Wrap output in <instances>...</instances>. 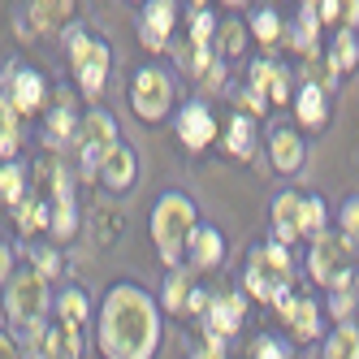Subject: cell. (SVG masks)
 Masks as SVG:
<instances>
[{
    "instance_id": "cell-1",
    "label": "cell",
    "mask_w": 359,
    "mask_h": 359,
    "mask_svg": "<svg viewBox=\"0 0 359 359\" xmlns=\"http://www.w3.org/2000/svg\"><path fill=\"white\" fill-rule=\"evenodd\" d=\"M165 338L161 299L135 281H113L95 316V346L104 359H156Z\"/></svg>"
},
{
    "instance_id": "cell-2",
    "label": "cell",
    "mask_w": 359,
    "mask_h": 359,
    "mask_svg": "<svg viewBox=\"0 0 359 359\" xmlns=\"http://www.w3.org/2000/svg\"><path fill=\"white\" fill-rule=\"evenodd\" d=\"M195 229H199V208L187 191H165L151 203V243L169 269H182Z\"/></svg>"
},
{
    "instance_id": "cell-3",
    "label": "cell",
    "mask_w": 359,
    "mask_h": 359,
    "mask_svg": "<svg viewBox=\"0 0 359 359\" xmlns=\"http://www.w3.org/2000/svg\"><path fill=\"white\" fill-rule=\"evenodd\" d=\"M294 286V255L290 247L281 243H260L247 251V269H243V290L255 299V303H281Z\"/></svg>"
},
{
    "instance_id": "cell-4",
    "label": "cell",
    "mask_w": 359,
    "mask_h": 359,
    "mask_svg": "<svg viewBox=\"0 0 359 359\" xmlns=\"http://www.w3.org/2000/svg\"><path fill=\"white\" fill-rule=\"evenodd\" d=\"M53 290H48V277H39L31 264L27 269H18L9 277V286L0 290V307H5V316L13 320V329L22 333H35L48 316V307H53Z\"/></svg>"
},
{
    "instance_id": "cell-5",
    "label": "cell",
    "mask_w": 359,
    "mask_h": 359,
    "mask_svg": "<svg viewBox=\"0 0 359 359\" xmlns=\"http://www.w3.org/2000/svg\"><path fill=\"white\" fill-rule=\"evenodd\" d=\"M69 69H74V87H79L87 100H100L104 79H109V69H113V48L100 35L69 31Z\"/></svg>"
},
{
    "instance_id": "cell-6",
    "label": "cell",
    "mask_w": 359,
    "mask_h": 359,
    "mask_svg": "<svg viewBox=\"0 0 359 359\" xmlns=\"http://www.w3.org/2000/svg\"><path fill=\"white\" fill-rule=\"evenodd\" d=\"M117 143H121V135H117L113 113H104V109L83 113L79 117V130H74V143H69L74 151H79V161H83V177H95L100 161H104Z\"/></svg>"
},
{
    "instance_id": "cell-7",
    "label": "cell",
    "mask_w": 359,
    "mask_h": 359,
    "mask_svg": "<svg viewBox=\"0 0 359 359\" xmlns=\"http://www.w3.org/2000/svg\"><path fill=\"white\" fill-rule=\"evenodd\" d=\"M130 109L139 121H165L173 113V74L165 65H143L130 79Z\"/></svg>"
},
{
    "instance_id": "cell-8",
    "label": "cell",
    "mask_w": 359,
    "mask_h": 359,
    "mask_svg": "<svg viewBox=\"0 0 359 359\" xmlns=\"http://www.w3.org/2000/svg\"><path fill=\"white\" fill-rule=\"evenodd\" d=\"M48 100V79L31 65H5V83H0V104H9L18 117H31Z\"/></svg>"
},
{
    "instance_id": "cell-9",
    "label": "cell",
    "mask_w": 359,
    "mask_h": 359,
    "mask_svg": "<svg viewBox=\"0 0 359 359\" xmlns=\"http://www.w3.org/2000/svg\"><path fill=\"white\" fill-rule=\"evenodd\" d=\"M355 269V247L342 234H320L307 251V273H312L320 286H338V281Z\"/></svg>"
},
{
    "instance_id": "cell-10",
    "label": "cell",
    "mask_w": 359,
    "mask_h": 359,
    "mask_svg": "<svg viewBox=\"0 0 359 359\" xmlns=\"http://www.w3.org/2000/svg\"><path fill=\"white\" fill-rule=\"evenodd\" d=\"M173 130H177V139H182L187 151H203V147H212L221 126H217L212 109L203 104V100H191V104H182L173 113Z\"/></svg>"
},
{
    "instance_id": "cell-11",
    "label": "cell",
    "mask_w": 359,
    "mask_h": 359,
    "mask_svg": "<svg viewBox=\"0 0 359 359\" xmlns=\"http://www.w3.org/2000/svg\"><path fill=\"white\" fill-rule=\"evenodd\" d=\"M243 320H247V294H238V290H217L212 299H208V312H203V329L212 333V338H229V333H238L243 329Z\"/></svg>"
},
{
    "instance_id": "cell-12",
    "label": "cell",
    "mask_w": 359,
    "mask_h": 359,
    "mask_svg": "<svg viewBox=\"0 0 359 359\" xmlns=\"http://www.w3.org/2000/svg\"><path fill=\"white\" fill-rule=\"evenodd\" d=\"M173 27H177V5L173 0H147L143 13H139V43L147 53H165Z\"/></svg>"
},
{
    "instance_id": "cell-13",
    "label": "cell",
    "mask_w": 359,
    "mask_h": 359,
    "mask_svg": "<svg viewBox=\"0 0 359 359\" xmlns=\"http://www.w3.org/2000/svg\"><path fill=\"white\" fill-rule=\"evenodd\" d=\"M74 229H79V208H74V187H69V173L61 165H53V225H48V234L53 238H69Z\"/></svg>"
},
{
    "instance_id": "cell-14",
    "label": "cell",
    "mask_w": 359,
    "mask_h": 359,
    "mask_svg": "<svg viewBox=\"0 0 359 359\" xmlns=\"http://www.w3.org/2000/svg\"><path fill=\"white\" fill-rule=\"evenodd\" d=\"M31 342H35L39 359H79L83 355V333L79 329H65L61 320L57 325H39L31 333Z\"/></svg>"
},
{
    "instance_id": "cell-15",
    "label": "cell",
    "mask_w": 359,
    "mask_h": 359,
    "mask_svg": "<svg viewBox=\"0 0 359 359\" xmlns=\"http://www.w3.org/2000/svg\"><path fill=\"white\" fill-rule=\"evenodd\" d=\"M135 177H139V156H135V147H126V143H117L95 169V182L104 191H130Z\"/></svg>"
},
{
    "instance_id": "cell-16",
    "label": "cell",
    "mask_w": 359,
    "mask_h": 359,
    "mask_svg": "<svg viewBox=\"0 0 359 359\" xmlns=\"http://www.w3.org/2000/svg\"><path fill=\"white\" fill-rule=\"evenodd\" d=\"M277 312H281V320L290 325V333L299 342H312V338H320V303L316 299H307V294H286L277 303Z\"/></svg>"
},
{
    "instance_id": "cell-17",
    "label": "cell",
    "mask_w": 359,
    "mask_h": 359,
    "mask_svg": "<svg viewBox=\"0 0 359 359\" xmlns=\"http://www.w3.org/2000/svg\"><path fill=\"white\" fill-rule=\"evenodd\" d=\"M221 260H225V234L217 225L199 221V229L191 234V247H187V264L203 273V269H221Z\"/></svg>"
},
{
    "instance_id": "cell-18",
    "label": "cell",
    "mask_w": 359,
    "mask_h": 359,
    "mask_svg": "<svg viewBox=\"0 0 359 359\" xmlns=\"http://www.w3.org/2000/svg\"><path fill=\"white\" fill-rule=\"evenodd\" d=\"M269 161H273V169L281 173V177H290V173H299L303 169V161H307V147H303V139L294 135V130H273V139H269Z\"/></svg>"
},
{
    "instance_id": "cell-19",
    "label": "cell",
    "mask_w": 359,
    "mask_h": 359,
    "mask_svg": "<svg viewBox=\"0 0 359 359\" xmlns=\"http://www.w3.org/2000/svg\"><path fill=\"white\" fill-rule=\"evenodd\" d=\"M299 208H303V195H294V191H281L273 199V234L281 247H294L303 238L299 234Z\"/></svg>"
},
{
    "instance_id": "cell-20",
    "label": "cell",
    "mask_w": 359,
    "mask_h": 359,
    "mask_svg": "<svg viewBox=\"0 0 359 359\" xmlns=\"http://www.w3.org/2000/svg\"><path fill=\"white\" fill-rule=\"evenodd\" d=\"M191 294H195V277H191V269L182 264V269H169V277H165V286H161V312H187L191 307Z\"/></svg>"
},
{
    "instance_id": "cell-21",
    "label": "cell",
    "mask_w": 359,
    "mask_h": 359,
    "mask_svg": "<svg viewBox=\"0 0 359 359\" xmlns=\"http://www.w3.org/2000/svg\"><path fill=\"white\" fill-rule=\"evenodd\" d=\"M57 320L65 325V329H87V316H91V299H87V290H79V286H69V290H61L57 294Z\"/></svg>"
},
{
    "instance_id": "cell-22",
    "label": "cell",
    "mask_w": 359,
    "mask_h": 359,
    "mask_svg": "<svg viewBox=\"0 0 359 359\" xmlns=\"http://www.w3.org/2000/svg\"><path fill=\"white\" fill-rule=\"evenodd\" d=\"M225 147H229V156H234V161H251L255 156V117H247V113L229 117Z\"/></svg>"
},
{
    "instance_id": "cell-23",
    "label": "cell",
    "mask_w": 359,
    "mask_h": 359,
    "mask_svg": "<svg viewBox=\"0 0 359 359\" xmlns=\"http://www.w3.org/2000/svg\"><path fill=\"white\" fill-rule=\"evenodd\" d=\"M74 130H79V113H74L69 104H61V109L48 113L43 143H48V147H69V143H74Z\"/></svg>"
},
{
    "instance_id": "cell-24",
    "label": "cell",
    "mask_w": 359,
    "mask_h": 359,
    "mask_svg": "<svg viewBox=\"0 0 359 359\" xmlns=\"http://www.w3.org/2000/svg\"><path fill=\"white\" fill-rule=\"evenodd\" d=\"M299 234L307 243H316L320 234H329V212H325V199L320 195H303V208H299Z\"/></svg>"
},
{
    "instance_id": "cell-25",
    "label": "cell",
    "mask_w": 359,
    "mask_h": 359,
    "mask_svg": "<svg viewBox=\"0 0 359 359\" xmlns=\"http://www.w3.org/2000/svg\"><path fill=\"white\" fill-rule=\"evenodd\" d=\"M294 113L303 126H325V87L320 83H303L294 95Z\"/></svg>"
},
{
    "instance_id": "cell-26",
    "label": "cell",
    "mask_w": 359,
    "mask_h": 359,
    "mask_svg": "<svg viewBox=\"0 0 359 359\" xmlns=\"http://www.w3.org/2000/svg\"><path fill=\"white\" fill-rule=\"evenodd\" d=\"M18 147H22V117L9 104H0V165H13Z\"/></svg>"
},
{
    "instance_id": "cell-27",
    "label": "cell",
    "mask_w": 359,
    "mask_h": 359,
    "mask_svg": "<svg viewBox=\"0 0 359 359\" xmlns=\"http://www.w3.org/2000/svg\"><path fill=\"white\" fill-rule=\"evenodd\" d=\"M316 27H320V13H316L312 0H307L303 13H299V22H294V27H286V35H290V43L299 48V53H316Z\"/></svg>"
},
{
    "instance_id": "cell-28",
    "label": "cell",
    "mask_w": 359,
    "mask_h": 359,
    "mask_svg": "<svg viewBox=\"0 0 359 359\" xmlns=\"http://www.w3.org/2000/svg\"><path fill=\"white\" fill-rule=\"evenodd\" d=\"M325 359H359V329L355 325H338L325 338Z\"/></svg>"
},
{
    "instance_id": "cell-29",
    "label": "cell",
    "mask_w": 359,
    "mask_h": 359,
    "mask_svg": "<svg viewBox=\"0 0 359 359\" xmlns=\"http://www.w3.org/2000/svg\"><path fill=\"white\" fill-rule=\"evenodd\" d=\"M27 199V173H22V165H0V203H9V208H18V203Z\"/></svg>"
},
{
    "instance_id": "cell-30",
    "label": "cell",
    "mask_w": 359,
    "mask_h": 359,
    "mask_svg": "<svg viewBox=\"0 0 359 359\" xmlns=\"http://www.w3.org/2000/svg\"><path fill=\"white\" fill-rule=\"evenodd\" d=\"M355 61H359V43H355V31H342L338 39L329 43V69H333V74H346Z\"/></svg>"
},
{
    "instance_id": "cell-31",
    "label": "cell",
    "mask_w": 359,
    "mask_h": 359,
    "mask_svg": "<svg viewBox=\"0 0 359 359\" xmlns=\"http://www.w3.org/2000/svg\"><path fill=\"white\" fill-rule=\"evenodd\" d=\"M217 57H238L243 53V48H247V27H243V22H234V18H229V22H221V27H217Z\"/></svg>"
},
{
    "instance_id": "cell-32",
    "label": "cell",
    "mask_w": 359,
    "mask_h": 359,
    "mask_svg": "<svg viewBox=\"0 0 359 359\" xmlns=\"http://www.w3.org/2000/svg\"><path fill=\"white\" fill-rule=\"evenodd\" d=\"M217 27H221L217 13L199 5V9L191 13V48H212V43H217Z\"/></svg>"
},
{
    "instance_id": "cell-33",
    "label": "cell",
    "mask_w": 359,
    "mask_h": 359,
    "mask_svg": "<svg viewBox=\"0 0 359 359\" xmlns=\"http://www.w3.org/2000/svg\"><path fill=\"white\" fill-rule=\"evenodd\" d=\"M27 18L35 22L39 31H53V27H61V22L74 18V5H69V0H61V5H27Z\"/></svg>"
},
{
    "instance_id": "cell-34",
    "label": "cell",
    "mask_w": 359,
    "mask_h": 359,
    "mask_svg": "<svg viewBox=\"0 0 359 359\" xmlns=\"http://www.w3.org/2000/svg\"><path fill=\"white\" fill-rule=\"evenodd\" d=\"M251 31H255V39H260V43H277L281 35H286V22H281L277 9H255Z\"/></svg>"
},
{
    "instance_id": "cell-35",
    "label": "cell",
    "mask_w": 359,
    "mask_h": 359,
    "mask_svg": "<svg viewBox=\"0 0 359 359\" xmlns=\"http://www.w3.org/2000/svg\"><path fill=\"white\" fill-rule=\"evenodd\" d=\"M251 359H290V351L281 338H273V333H260L255 346H251Z\"/></svg>"
},
{
    "instance_id": "cell-36",
    "label": "cell",
    "mask_w": 359,
    "mask_h": 359,
    "mask_svg": "<svg viewBox=\"0 0 359 359\" xmlns=\"http://www.w3.org/2000/svg\"><path fill=\"white\" fill-rule=\"evenodd\" d=\"M342 238H346L351 247H359V195H351V199L342 203Z\"/></svg>"
},
{
    "instance_id": "cell-37",
    "label": "cell",
    "mask_w": 359,
    "mask_h": 359,
    "mask_svg": "<svg viewBox=\"0 0 359 359\" xmlns=\"http://www.w3.org/2000/svg\"><path fill=\"white\" fill-rule=\"evenodd\" d=\"M31 269H35L39 277L53 281V277L61 273V255H57V251H48V247H39V251H31Z\"/></svg>"
},
{
    "instance_id": "cell-38",
    "label": "cell",
    "mask_w": 359,
    "mask_h": 359,
    "mask_svg": "<svg viewBox=\"0 0 359 359\" xmlns=\"http://www.w3.org/2000/svg\"><path fill=\"white\" fill-rule=\"evenodd\" d=\"M18 273V260H13V247L9 243H0V290L9 286V277Z\"/></svg>"
},
{
    "instance_id": "cell-39",
    "label": "cell",
    "mask_w": 359,
    "mask_h": 359,
    "mask_svg": "<svg viewBox=\"0 0 359 359\" xmlns=\"http://www.w3.org/2000/svg\"><path fill=\"white\" fill-rule=\"evenodd\" d=\"M191 359H225V355H221V338H212V333H208V342L195 346V351H191Z\"/></svg>"
},
{
    "instance_id": "cell-40",
    "label": "cell",
    "mask_w": 359,
    "mask_h": 359,
    "mask_svg": "<svg viewBox=\"0 0 359 359\" xmlns=\"http://www.w3.org/2000/svg\"><path fill=\"white\" fill-rule=\"evenodd\" d=\"M0 359H22L18 338H13V333H5V329H0Z\"/></svg>"
},
{
    "instance_id": "cell-41",
    "label": "cell",
    "mask_w": 359,
    "mask_h": 359,
    "mask_svg": "<svg viewBox=\"0 0 359 359\" xmlns=\"http://www.w3.org/2000/svg\"><path fill=\"white\" fill-rule=\"evenodd\" d=\"M316 13H320V22H338L342 18V0H325V5H316Z\"/></svg>"
},
{
    "instance_id": "cell-42",
    "label": "cell",
    "mask_w": 359,
    "mask_h": 359,
    "mask_svg": "<svg viewBox=\"0 0 359 359\" xmlns=\"http://www.w3.org/2000/svg\"><path fill=\"white\" fill-rule=\"evenodd\" d=\"M342 22H346V31L359 22V0H351V5H342Z\"/></svg>"
},
{
    "instance_id": "cell-43",
    "label": "cell",
    "mask_w": 359,
    "mask_h": 359,
    "mask_svg": "<svg viewBox=\"0 0 359 359\" xmlns=\"http://www.w3.org/2000/svg\"><path fill=\"white\" fill-rule=\"evenodd\" d=\"M355 316H359V307H355Z\"/></svg>"
},
{
    "instance_id": "cell-44",
    "label": "cell",
    "mask_w": 359,
    "mask_h": 359,
    "mask_svg": "<svg viewBox=\"0 0 359 359\" xmlns=\"http://www.w3.org/2000/svg\"><path fill=\"white\" fill-rule=\"evenodd\" d=\"M31 359H39V355H31Z\"/></svg>"
}]
</instances>
